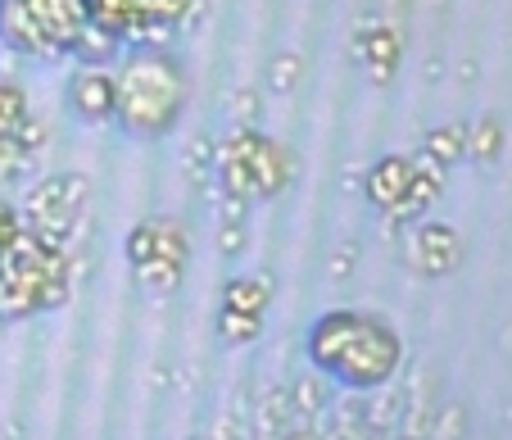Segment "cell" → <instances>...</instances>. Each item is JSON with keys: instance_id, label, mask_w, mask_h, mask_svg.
<instances>
[{"instance_id": "obj_11", "label": "cell", "mask_w": 512, "mask_h": 440, "mask_svg": "<svg viewBox=\"0 0 512 440\" xmlns=\"http://www.w3.org/2000/svg\"><path fill=\"white\" fill-rule=\"evenodd\" d=\"M23 118H28L23 91H19V87H5V82H0V137H10V132L19 128Z\"/></svg>"}, {"instance_id": "obj_15", "label": "cell", "mask_w": 512, "mask_h": 440, "mask_svg": "<svg viewBox=\"0 0 512 440\" xmlns=\"http://www.w3.org/2000/svg\"><path fill=\"white\" fill-rule=\"evenodd\" d=\"M494 150H499V128H494V123H485V128H481V155H494Z\"/></svg>"}, {"instance_id": "obj_3", "label": "cell", "mask_w": 512, "mask_h": 440, "mask_svg": "<svg viewBox=\"0 0 512 440\" xmlns=\"http://www.w3.org/2000/svg\"><path fill=\"white\" fill-rule=\"evenodd\" d=\"M28 14L37 19V28L46 32V41L68 55V46L78 41V32L91 23V0H23Z\"/></svg>"}, {"instance_id": "obj_9", "label": "cell", "mask_w": 512, "mask_h": 440, "mask_svg": "<svg viewBox=\"0 0 512 440\" xmlns=\"http://www.w3.org/2000/svg\"><path fill=\"white\" fill-rule=\"evenodd\" d=\"M218 332H223V341H232V345H245V341H254L259 336V313H241V309H223V318H218Z\"/></svg>"}, {"instance_id": "obj_1", "label": "cell", "mask_w": 512, "mask_h": 440, "mask_svg": "<svg viewBox=\"0 0 512 440\" xmlns=\"http://www.w3.org/2000/svg\"><path fill=\"white\" fill-rule=\"evenodd\" d=\"M186 105V73L168 50H132L114 73V123L136 141H159Z\"/></svg>"}, {"instance_id": "obj_8", "label": "cell", "mask_w": 512, "mask_h": 440, "mask_svg": "<svg viewBox=\"0 0 512 440\" xmlns=\"http://www.w3.org/2000/svg\"><path fill=\"white\" fill-rule=\"evenodd\" d=\"M263 304H268V282H259V277H241V282H232V286H227V300H223V309L263 313Z\"/></svg>"}, {"instance_id": "obj_14", "label": "cell", "mask_w": 512, "mask_h": 440, "mask_svg": "<svg viewBox=\"0 0 512 440\" xmlns=\"http://www.w3.org/2000/svg\"><path fill=\"white\" fill-rule=\"evenodd\" d=\"M272 69H277V73H272V87H277V91H286V87H290V78H300V59L281 55L277 64H272Z\"/></svg>"}, {"instance_id": "obj_6", "label": "cell", "mask_w": 512, "mask_h": 440, "mask_svg": "<svg viewBox=\"0 0 512 440\" xmlns=\"http://www.w3.org/2000/svg\"><path fill=\"white\" fill-rule=\"evenodd\" d=\"M417 168L408 159H381L368 177V196L377 200L381 209H399L408 200V186H413Z\"/></svg>"}, {"instance_id": "obj_7", "label": "cell", "mask_w": 512, "mask_h": 440, "mask_svg": "<svg viewBox=\"0 0 512 440\" xmlns=\"http://www.w3.org/2000/svg\"><path fill=\"white\" fill-rule=\"evenodd\" d=\"M118 46H123V41H118L114 32H105V28H96V23H87V28L78 32V41L68 46V55H78V64H114Z\"/></svg>"}, {"instance_id": "obj_10", "label": "cell", "mask_w": 512, "mask_h": 440, "mask_svg": "<svg viewBox=\"0 0 512 440\" xmlns=\"http://www.w3.org/2000/svg\"><path fill=\"white\" fill-rule=\"evenodd\" d=\"M136 277L145 286H155V291H173L177 277H182V264H173V259H145V264H136Z\"/></svg>"}, {"instance_id": "obj_4", "label": "cell", "mask_w": 512, "mask_h": 440, "mask_svg": "<svg viewBox=\"0 0 512 440\" xmlns=\"http://www.w3.org/2000/svg\"><path fill=\"white\" fill-rule=\"evenodd\" d=\"M68 100H73V114L87 118V123L114 118V69L109 64H82L68 82Z\"/></svg>"}, {"instance_id": "obj_13", "label": "cell", "mask_w": 512, "mask_h": 440, "mask_svg": "<svg viewBox=\"0 0 512 440\" xmlns=\"http://www.w3.org/2000/svg\"><path fill=\"white\" fill-rule=\"evenodd\" d=\"M23 232V223H19V209L14 205H5V200H0V255H5V250H10L14 245V236Z\"/></svg>"}, {"instance_id": "obj_5", "label": "cell", "mask_w": 512, "mask_h": 440, "mask_svg": "<svg viewBox=\"0 0 512 440\" xmlns=\"http://www.w3.org/2000/svg\"><path fill=\"white\" fill-rule=\"evenodd\" d=\"M0 41H5L14 55H28V59H64L46 41V32L37 28V19L28 14L23 0H0Z\"/></svg>"}, {"instance_id": "obj_12", "label": "cell", "mask_w": 512, "mask_h": 440, "mask_svg": "<svg viewBox=\"0 0 512 440\" xmlns=\"http://www.w3.org/2000/svg\"><path fill=\"white\" fill-rule=\"evenodd\" d=\"M155 255H159V223H141L132 236H127V259H132V268H136Z\"/></svg>"}, {"instance_id": "obj_2", "label": "cell", "mask_w": 512, "mask_h": 440, "mask_svg": "<svg viewBox=\"0 0 512 440\" xmlns=\"http://www.w3.org/2000/svg\"><path fill=\"white\" fill-rule=\"evenodd\" d=\"M309 354L336 382L354 386V391H368V386H381L399 368V336L381 318L327 313L309 332Z\"/></svg>"}]
</instances>
